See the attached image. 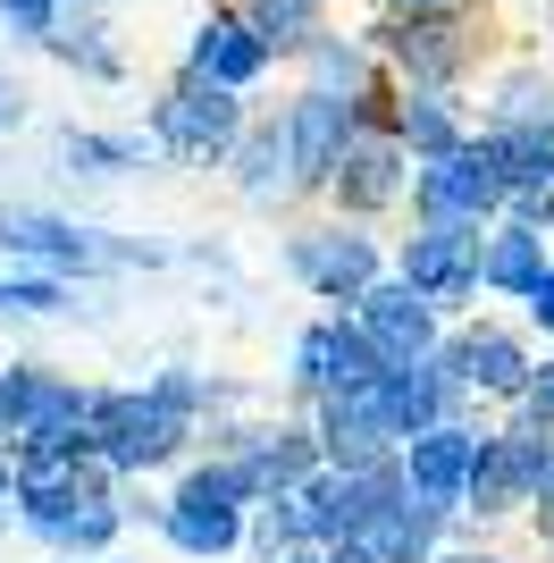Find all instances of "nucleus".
Returning <instances> with one entry per match:
<instances>
[{
	"instance_id": "nucleus-1",
	"label": "nucleus",
	"mask_w": 554,
	"mask_h": 563,
	"mask_svg": "<svg viewBox=\"0 0 554 563\" xmlns=\"http://www.w3.org/2000/svg\"><path fill=\"white\" fill-rule=\"evenodd\" d=\"M9 521L59 563L110 555L126 539L118 479L92 454H25V463H9Z\"/></svg>"
},
{
	"instance_id": "nucleus-2",
	"label": "nucleus",
	"mask_w": 554,
	"mask_h": 563,
	"mask_svg": "<svg viewBox=\"0 0 554 563\" xmlns=\"http://www.w3.org/2000/svg\"><path fill=\"white\" fill-rule=\"evenodd\" d=\"M0 253L18 269H43V278H135V269H168L177 244H143V235L92 228V219L43 211V202H0Z\"/></svg>"
},
{
	"instance_id": "nucleus-3",
	"label": "nucleus",
	"mask_w": 554,
	"mask_h": 563,
	"mask_svg": "<svg viewBox=\"0 0 554 563\" xmlns=\"http://www.w3.org/2000/svg\"><path fill=\"white\" fill-rule=\"evenodd\" d=\"M362 43L378 51L395 93H470V76L487 68V18L462 0V9H437V18H369Z\"/></svg>"
},
{
	"instance_id": "nucleus-4",
	"label": "nucleus",
	"mask_w": 554,
	"mask_h": 563,
	"mask_svg": "<svg viewBox=\"0 0 554 563\" xmlns=\"http://www.w3.org/2000/svg\"><path fill=\"white\" fill-rule=\"evenodd\" d=\"M85 454L110 471L118 488L160 479V471L202 454V429L185 421L177 404H160L152 387H92V421H85Z\"/></svg>"
},
{
	"instance_id": "nucleus-5",
	"label": "nucleus",
	"mask_w": 554,
	"mask_h": 563,
	"mask_svg": "<svg viewBox=\"0 0 554 563\" xmlns=\"http://www.w3.org/2000/svg\"><path fill=\"white\" fill-rule=\"evenodd\" d=\"M244 505H253L244 471L219 463V454H193V463H177V488L160 496L152 530L185 563H228V555H244Z\"/></svg>"
},
{
	"instance_id": "nucleus-6",
	"label": "nucleus",
	"mask_w": 554,
	"mask_h": 563,
	"mask_svg": "<svg viewBox=\"0 0 554 563\" xmlns=\"http://www.w3.org/2000/svg\"><path fill=\"white\" fill-rule=\"evenodd\" d=\"M530 362H538V336L521 329V320H496V311H462V320H445L437 353H429V371H437L462 404H496V412L521 404Z\"/></svg>"
},
{
	"instance_id": "nucleus-7",
	"label": "nucleus",
	"mask_w": 554,
	"mask_h": 563,
	"mask_svg": "<svg viewBox=\"0 0 554 563\" xmlns=\"http://www.w3.org/2000/svg\"><path fill=\"white\" fill-rule=\"evenodd\" d=\"M244 118H253L244 93H219V85L177 68L160 93H152V110H143V143H152V161H177V168H202L210 177V168H228Z\"/></svg>"
},
{
	"instance_id": "nucleus-8",
	"label": "nucleus",
	"mask_w": 554,
	"mask_h": 563,
	"mask_svg": "<svg viewBox=\"0 0 554 563\" xmlns=\"http://www.w3.org/2000/svg\"><path fill=\"white\" fill-rule=\"evenodd\" d=\"M277 269L328 311H353L369 286L387 278V244L378 228H353V219H295L286 244H277Z\"/></svg>"
},
{
	"instance_id": "nucleus-9",
	"label": "nucleus",
	"mask_w": 554,
	"mask_h": 563,
	"mask_svg": "<svg viewBox=\"0 0 554 563\" xmlns=\"http://www.w3.org/2000/svg\"><path fill=\"white\" fill-rule=\"evenodd\" d=\"M546 454L554 438L530 421H487L479 446H470V471H462V521L470 530H496V521H521V505L538 496V479H546Z\"/></svg>"
},
{
	"instance_id": "nucleus-10",
	"label": "nucleus",
	"mask_w": 554,
	"mask_h": 563,
	"mask_svg": "<svg viewBox=\"0 0 554 563\" xmlns=\"http://www.w3.org/2000/svg\"><path fill=\"white\" fill-rule=\"evenodd\" d=\"M496 202H505V177H496V161H487L479 126H470L454 152L420 161L412 186H403L412 228H487V219H496Z\"/></svg>"
},
{
	"instance_id": "nucleus-11",
	"label": "nucleus",
	"mask_w": 554,
	"mask_h": 563,
	"mask_svg": "<svg viewBox=\"0 0 554 563\" xmlns=\"http://www.w3.org/2000/svg\"><path fill=\"white\" fill-rule=\"evenodd\" d=\"M387 278H403L437 320H462L479 303V228H412L387 253Z\"/></svg>"
},
{
	"instance_id": "nucleus-12",
	"label": "nucleus",
	"mask_w": 554,
	"mask_h": 563,
	"mask_svg": "<svg viewBox=\"0 0 554 563\" xmlns=\"http://www.w3.org/2000/svg\"><path fill=\"white\" fill-rule=\"evenodd\" d=\"M403 186H412V161L395 152V135H369V126H362V135L336 152V168H328V186H320V202H328V219L378 228V219L403 211Z\"/></svg>"
},
{
	"instance_id": "nucleus-13",
	"label": "nucleus",
	"mask_w": 554,
	"mask_h": 563,
	"mask_svg": "<svg viewBox=\"0 0 554 563\" xmlns=\"http://www.w3.org/2000/svg\"><path fill=\"white\" fill-rule=\"evenodd\" d=\"M369 378H378V353H369V336L353 329L345 311L302 320L295 345H286V396H295V404L345 396V387H369Z\"/></svg>"
},
{
	"instance_id": "nucleus-14",
	"label": "nucleus",
	"mask_w": 554,
	"mask_h": 563,
	"mask_svg": "<svg viewBox=\"0 0 554 563\" xmlns=\"http://www.w3.org/2000/svg\"><path fill=\"white\" fill-rule=\"evenodd\" d=\"M177 68L202 76V85H219V93H244V101H253L261 85L277 76V59H269V43H261L253 25H244L235 0H210L202 18H193V34H185Z\"/></svg>"
},
{
	"instance_id": "nucleus-15",
	"label": "nucleus",
	"mask_w": 554,
	"mask_h": 563,
	"mask_svg": "<svg viewBox=\"0 0 554 563\" xmlns=\"http://www.w3.org/2000/svg\"><path fill=\"white\" fill-rule=\"evenodd\" d=\"M479 412H454V421L420 429L412 446H395V471H403V496L437 521H462V471H470V446H479Z\"/></svg>"
},
{
	"instance_id": "nucleus-16",
	"label": "nucleus",
	"mask_w": 554,
	"mask_h": 563,
	"mask_svg": "<svg viewBox=\"0 0 554 563\" xmlns=\"http://www.w3.org/2000/svg\"><path fill=\"white\" fill-rule=\"evenodd\" d=\"M277 135H286L295 194H302V202H320L336 152H345L362 126H353V101H345V93H311V85H295V101H277Z\"/></svg>"
},
{
	"instance_id": "nucleus-17",
	"label": "nucleus",
	"mask_w": 554,
	"mask_h": 563,
	"mask_svg": "<svg viewBox=\"0 0 554 563\" xmlns=\"http://www.w3.org/2000/svg\"><path fill=\"white\" fill-rule=\"evenodd\" d=\"M228 194L244 202L253 219H286V211H302V194H295V168H286V135H277V110H253L244 118V135H235V152H228Z\"/></svg>"
},
{
	"instance_id": "nucleus-18",
	"label": "nucleus",
	"mask_w": 554,
	"mask_h": 563,
	"mask_svg": "<svg viewBox=\"0 0 554 563\" xmlns=\"http://www.w3.org/2000/svg\"><path fill=\"white\" fill-rule=\"evenodd\" d=\"M353 329L369 336V353H378V371H395V362H429V353H437V336H445V320L429 303H420L412 286L403 278H378L362 295V303L345 311Z\"/></svg>"
},
{
	"instance_id": "nucleus-19",
	"label": "nucleus",
	"mask_w": 554,
	"mask_h": 563,
	"mask_svg": "<svg viewBox=\"0 0 554 563\" xmlns=\"http://www.w3.org/2000/svg\"><path fill=\"white\" fill-rule=\"evenodd\" d=\"M369 404H378V421H387V438L395 446H412L420 429H437V421H454V412H470V404L445 387L429 362H395V371H378L369 378Z\"/></svg>"
},
{
	"instance_id": "nucleus-20",
	"label": "nucleus",
	"mask_w": 554,
	"mask_h": 563,
	"mask_svg": "<svg viewBox=\"0 0 554 563\" xmlns=\"http://www.w3.org/2000/svg\"><path fill=\"white\" fill-rule=\"evenodd\" d=\"M470 85H479V135L554 118V68L538 59V51H521V59H487Z\"/></svg>"
},
{
	"instance_id": "nucleus-21",
	"label": "nucleus",
	"mask_w": 554,
	"mask_h": 563,
	"mask_svg": "<svg viewBox=\"0 0 554 563\" xmlns=\"http://www.w3.org/2000/svg\"><path fill=\"white\" fill-rule=\"evenodd\" d=\"M34 51L59 59L76 85H126V76H135V59H126V43H118V25L92 18V9H59V25H51Z\"/></svg>"
},
{
	"instance_id": "nucleus-22",
	"label": "nucleus",
	"mask_w": 554,
	"mask_h": 563,
	"mask_svg": "<svg viewBox=\"0 0 554 563\" xmlns=\"http://www.w3.org/2000/svg\"><path fill=\"white\" fill-rule=\"evenodd\" d=\"M51 161H59V177H76V186H118V177L152 168V143H143V126H59V135H51Z\"/></svg>"
},
{
	"instance_id": "nucleus-23",
	"label": "nucleus",
	"mask_w": 554,
	"mask_h": 563,
	"mask_svg": "<svg viewBox=\"0 0 554 563\" xmlns=\"http://www.w3.org/2000/svg\"><path fill=\"white\" fill-rule=\"evenodd\" d=\"M295 68H302V85H311V93H345V101H362V93H378V85H387L378 51L362 43V25H320V34L295 51Z\"/></svg>"
},
{
	"instance_id": "nucleus-24",
	"label": "nucleus",
	"mask_w": 554,
	"mask_h": 563,
	"mask_svg": "<svg viewBox=\"0 0 554 563\" xmlns=\"http://www.w3.org/2000/svg\"><path fill=\"white\" fill-rule=\"evenodd\" d=\"M387 135H395V152L420 168V161H437V152H454V143L470 135V101H454V93H395Z\"/></svg>"
},
{
	"instance_id": "nucleus-25",
	"label": "nucleus",
	"mask_w": 554,
	"mask_h": 563,
	"mask_svg": "<svg viewBox=\"0 0 554 563\" xmlns=\"http://www.w3.org/2000/svg\"><path fill=\"white\" fill-rule=\"evenodd\" d=\"M538 278H546V235L487 219V228H479V295H487V303H521Z\"/></svg>"
},
{
	"instance_id": "nucleus-26",
	"label": "nucleus",
	"mask_w": 554,
	"mask_h": 563,
	"mask_svg": "<svg viewBox=\"0 0 554 563\" xmlns=\"http://www.w3.org/2000/svg\"><path fill=\"white\" fill-rule=\"evenodd\" d=\"M487 143V161H496V177H505V194H546L554 186V118H538V126H496Z\"/></svg>"
},
{
	"instance_id": "nucleus-27",
	"label": "nucleus",
	"mask_w": 554,
	"mask_h": 563,
	"mask_svg": "<svg viewBox=\"0 0 554 563\" xmlns=\"http://www.w3.org/2000/svg\"><path fill=\"white\" fill-rule=\"evenodd\" d=\"M235 9H244V25L269 43L277 68H286V59H295V51L320 34V25H336V18H328V0H235Z\"/></svg>"
},
{
	"instance_id": "nucleus-28",
	"label": "nucleus",
	"mask_w": 554,
	"mask_h": 563,
	"mask_svg": "<svg viewBox=\"0 0 554 563\" xmlns=\"http://www.w3.org/2000/svg\"><path fill=\"white\" fill-rule=\"evenodd\" d=\"M76 311L68 278H43V269H0V320H59Z\"/></svg>"
},
{
	"instance_id": "nucleus-29",
	"label": "nucleus",
	"mask_w": 554,
	"mask_h": 563,
	"mask_svg": "<svg viewBox=\"0 0 554 563\" xmlns=\"http://www.w3.org/2000/svg\"><path fill=\"white\" fill-rule=\"evenodd\" d=\"M286 547H302L295 488H286V496H261V505H244V555H253V563H277Z\"/></svg>"
},
{
	"instance_id": "nucleus-30",
	"label": "nucleus",
	"mask_w": 554,
	"mask_h": 563,
	"mask_svg": "<svg viewBox=\"0 0 554 563\" xmlns=\"http://www.w3.org/2000/svg\"><path fill=\"white\" fill-rule=\"evenodd\" d=\"M512 421H530V429L554 438V345L530 362V387H521V404H512Z\"/></svg>"
},
{
	"instance_id": "nucleus-31",
	"label": "nucleus",
	"mask_w": 554,
	"mask_h": 563,
	"mask_svg": "<svg viewBox=\"0 0 554 563\" xmlns=\"http://www.w3.org/2000/svg\"><path fill=\"white\" fill-rule=\"evenodd\" d=\"M51 25H59V0H0V34L9 43H43Z\"/></svg>"
},
{
	"instance_id": "nucleus-32",
	"label": "nucleus",
	"mask_w": 554,
	"mask_h": 563,
	"mask_svg": "<svg viewBox=\"0 0 554 563\" xmlns=\"http://www.w3.org/2000/svg\"><path fill=\"white\" fill-rule=\"evenodd\" d=\"M496 219H505V228L546 235V228H554V186H546V194H505V202H496Z\"/></svg>"
},
{
	"instance_id": "nucleus-33",
	"label": "nucleus",
	"mask_w": 554,
	"mask_h": 563,
	"mask_svg": "<svg viewBox=\"0 0 554 563\" xmlns=\"http://www.w3.org/2000/svg\"><path fill=\"white\" fill-rule=\"evenodd\" d=\"M521 329H530V336H546V345H554V261H546V278H538L530 295H521Z\"/></svg>"
},
{
	"instance_id": "nucleus-34",
	"label": "nucleus",
	"mask_w": 554,
	"mask_h": 563,
	"mask_svg": "<svg viewBox=\"0 0 554 563\" xmlns=\"http://www.w3.org/2000/svg\"><path fill=\"white\" fill-rule=\"evenodd\" d=\"M521 521H530V539L554 555V454H546V479H538V496L521 505Z\"/></svg>"
},
{
	"instance_id": "nucleus-35",
	"label": "nucleus",
	"mask_w": 554,
	"mask_h": 563,
	"mask_svg": "<svg viewBox=\"0 0 554 563\" xmlns=\"http://www.w3.org/2000/svg\"><path fill=\"white\" fill-rule=\"evenodd\" d=\"M25 118H34V93H25L18 76H0V135H18Z\"/></svg>"
},
{
	"instance_id": "nucleus-36",
	"label": "nucleus",
	"mask_w": 554,
	"mask_h": 563,
	"mask_svg": "<svg viewBox=\"0 0 554 563\" xmlns=\"http://www.w3.org/2000/svg\"><path fill=\"white\" fill-rule=\"evenodd\" d=\"M437 9H462V0H378V18H437Z\"/></svg>"
},
{
	"instance_id": "nucleus-37",
	"label": "nucleus",
	"mask_w": 554,
	"mask_h": 563,
	"mask_svg": "<svg viewBox=\"0 0 554 563\" xmlns=\"http://www.w3.org/2000/svg\"><path fill=\"white\" fill-rule=\"evenodd\" d=\"M328 563H378V555H362V547H320Z\"/></svg>"
},
{
	"instance_id": "nucleus-38",
	"label": "nucleus",
	"mask_w": 554,
	"mask_h": 563,
	"mask_svg": "<svg viewBox=\"0 0 554 563\" xmlns=\"http://www.w3.org/2000/svg\"><path fill=\"white\" fill-rule=\"evenodd\" d=\"M59 9H92V18H110V9H126V0H59Z\"/></svg>"
},
{
	"instance_id": "nucleus-39",
	"label": "nucleus",
	"mask_w": 554,
	"mask_h": 563,
	"mask_svg": "<svg viewBox=\"0 0 554 563\" xmlns=\"http://www.w3.org/2000/svg\"><path fill=\"white\" fill-rule=\"evenodd\" d=\"M277 563H328V555H320V547H286Z\"/></svg>"
},
{
	"instance_id": "nucleus-40",
	"label": "nucleus",
	"mask_w": 554,
	"mask_h": 563,
	"mask_svg": "<svg viewBox=\"0 0 554 563\" xmlns=\"http://www.w3.org/2000/svg\"><path fill=\"white\" fill-rule=\"evenodd\" d=\"M0 521H9V446H0Z\"/></svg>"
},
{
	"instance_id": "nucleus-41",
	"label": "nucleus",
	"mask_w": 554,
	"mask_h": 563,
	"mask_svg": "<svg viewBox=\"0 0 554 563\" xmlns=\"http://www.w3.org/2000/svg\"><path fill=\"white\" fill-rule=\"evenodd\" d=\"M85 563H126V555H118V547H110V555H85Z\"/></svg>"
},
{
	"instance_id": "nucleus-42",
	"label": "nucleus",
	"mask_w": 554,
	"mask_h": 563,
	"mask_svg": "<svg viewBox=\"0 0 554 563\" xmlns=\"http://www.w3.org/2000/svg\"><path fill=\"white\" fill-rule=\"evenodd\" d=\"M546 261H554V228H546Z\"/></svg>"
},
{
	"instance_id": "nucleus-43",
	"label": "nucleus",
	"mask_w": 554,
	"mask_h": 563,
	"mask_svg": "<svg viewBox=\"0 0 554 563\" xmlns=\"http://www.w3.org/2000/svg\"><path fill=\"white\" fill-rule=\"evenodd\" d=\"M479 563H505V555H479Z\"/></svg>"
}]
</instances>
